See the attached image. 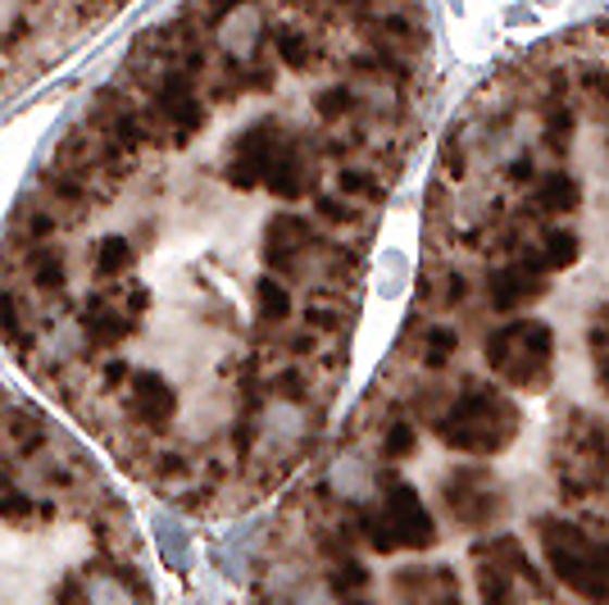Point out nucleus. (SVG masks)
I'll return each mask as SVG.
<instances>
[{
  "instance_id": "f257e3e1",
  "label": "nucleus",
  "mask_w": 609,
  "mask_h": 605,
  "mask_svg": "<svg viewBox=\"0 0 609 605\" xmlns=\"http://www.w3.org/2000/svg\"><path fill=\"white\" fill-rule=\"evenodd\" d=\"M0 605H150L137 519L91 446L0 383Z\"/></svg>"
},
{
  "instance_id": "f8f14e48",
  "label": "nucleus",
  "mask_w": 609,
  "mask_h": 605,
  "mask_svg": "<svg viewBox=\"0 0 609 605\" xmlns=\"http://www.w3.org/2000/svg\"><path fill=\"white\" fill-rule=\"evenodd\" d=\"M577 250H582V246H577V237H573L569 229H555V233H546L537 260H542L546 273H550V269H569V264L577 260Z\"/></svg>"
},
{
  "instance_id": "7ed1b4c3",
  "label": "nucleus",
  "mask_w": 609,
  "mask_h": 605,
  "mask_svg": "<svg viewBox=\"0 0 609 605\" xmlns=\"http://www.w3.org/2000/svg\"><path fill=\"white\" fill-rule=\"evenodd\" d=\"M514 433H519V410L496 387H469L450 406V415L437 419V437L450 450H464V456H500L514 442Z\"/></svg>"
},
{
  "instance_id": "0eeeda50",
  "label": "nucleus",
  "mask_w": 609,
  "mask_h": 605,
  "mask_svg": "<svg viewBox=\"0 0 609 605\" xmlns=\"http://www.w3.org/2000/svg\"><path fill=\"white\" fill-rule=\"evenodd\" d=\"M446 510L450 519H460L469 528H487L500 515V496L492 492L482 469H455L446 478Z\"/></svg>"
},
{
  "instance_id": "f3484780",
  "label": "nucleus",
  "mask_w": 609,
  "mask_h": 605,
  "mask_svg": "<svg viewBox=\"0 0 609 605\" xmlns=\"http://www.w3.org/2000/svg\"><path fill=\"white\" fill-rule=\"evenodd\" d=\"M464 296V279H460V273H450V279H446V300H460Z\"/></svg>"
},
{
  "instance_id": "20e7f679",
  "label": "nucleus",
  "mask_w": 609,
  "mask_h": 605,
  "mask_svg": "<svg viewBox=\"0 0 609 605\" xmlns=\"http://www.w3.org/2000/svg\"><path fill=\"white\" fill-rule=\"evenodd\" d=\"M550 350H555V337L542 319H514L487 337L482 356H487V365L510 387L542 392L550 383Z\"/></svg>"
},
{
  "instance_id": "ddd939ff",
  "label": "nucleus",
  "mask_w": 609,
  "mask_h": 605,
  "mask_svg": "<svg viewBox=\"0 0 609 605\" xmlns=\"http://www.w3.org/2000/svg\"><path fill=\"white\" fill-rule=\"evenodd\" d=\"M455 346H460L455 328H427V356H423V365L427 369H442L455 356Z\"/></svg>"
},
{
  "instance_id": "39448f33",
  "label": "nucleus",
  "mask_w": 609,
  "mask_h": 605,
  "mask_svg": "<svg viewBox=\"0 0 609 605\" xmlns=\"http://www.w3.org/2000/svg\"><path fill=\"white\" fill-rule=\"evenodd\" d=\"M537 538H542L550 573L560 578L569 592H577L582 601H609V578L600 569V551L577 523L542 515L537 519Z\"/></svg>"
},
{
  "instance_id": "9b49d317",
  "label": "nucleus",
  "mask_w": 609,
  "mask_h": 605,
  "mask_svg": "<svg viewBox=\"0 0 609 605\" xmlns=\"http://www.w3.org/2000/svg\"><path fill=\"white\" fill-rule=\"evenodd\" d=\"M537 200L555 214H569V210L582 206V187L569 178V173H550V178L542 183V192H537Z\"/></svg>"
},
{
  "instance_id": "a211bd4d",
  "label": "nucleus",
  "mask_w": 609,
  "mask_h": 605,
  "mask_svg": "<svg viewBox=\"0 0 609 605\" xmlns=\"http://www.w3.org/2000/svg\"><path fill=\"white\" fill-rule=\"evenodd\" d=\"M596 373H600V383H605V392H609V356H596Z\"/></svg>"
},
{
  "instance_id": "1a4fd4ad",
  "label": "nucleus",
  "mask_w": 609,
  "mask_h": 605,
  "mask_svg": "<svg viewBox=\"0 0 609 605\" xmlns=\"http://www.w3.org/2000/svg\"><path fill=\"white\" fill-rule=\"evenodd\" d=\"M327 487H333V496H341V501H364L369 487H373V473L360 456H337L333 469H327Z\"/></svg>"
},
{
  "instance_id": "6e6552de",
  "label": "nucleus",
  "mask_w": 609,
  "mask_h": 605,
  "mask_svg": "<svg viewBox=\"0 0 609 605\" xmlns=\"http://www.w3.org/2000/svg\"><path fill=\"white\" fill-rule=\"evenodd\" d=\"M542 260L537 256H523L514 260L510 269H500L492 273V283H487V296H492V306L500 314H514L523 306H532V300H542L546 296V279H542Z\"/></svg>"
},
{
  "instance_id": "4468645a",
  "label": "nucleus",
  "mask_w": 609,
  "mask_h": 605,
  "mask_svg": "<svg viewBox=\"0 0 609 605\" xmlns=\"http://www.w3.org/2000/svg\"><path fill=\"white\" fill-rule=\"evenodd\" d=\"M414 446H419L414 423H391L387 437H383V456L387 460H405V456H414Z\"/></svg>"
},
{
  "instance_id": "9d476101",
  "label": "nucleus",
  "mask_w": 609,
  "mask_h": 605,
  "mask_svg": "<svg viewBox=\"0 0 609 605\" xmlns=\"http://www.w3.org/2000/svg\"><path fill=\"white\" fill-rule=\"evenodd\" d=\"M477 592H482V605H514V573L496 556H487L477 569Z\"/></svg>"
},
{
  "instance_id": "f03ea898",
  "label": "nucleus",
  "mask_w": 609,
  "mask_h": 605,
  "mask_svg": "<svg viewBox=\"0 0 609 605\" xmlns=\"http://www.w3.org/2000/svg\"><path fill=\"white\" fill-rule=\"evenodd\" d=\"M133 0H0V106L64 64Z\"/></svg>"
},
{
  "instance_id": "2eb2a0df",
  "label": "nucleus",
  "mask_w": 609,
  "mask_h": 605,
  "mask_svg": "<svg viewBox=\"0 0 609 605\" xmlns=\"http://www.w3.org/2000/svg\"><path fill=\"white\" fill-rule=\"evenodd\" d=\"M446 173H450V178H460V173H464V146L460 141L446 146Z\"/></svg>"
},
{
  "instance_id": "dca6fc26",
  "label": "nucleus",
  "mask_w": 609,
  "mask_h": 605,
  "mask_svg": "<svg viewBox=\"0 0 609 605\" xmlns=\"http://www.w3.org/2000/svg\"><path fill=\"white\" fill-rule=\"evenodd\" d=\"M510 178H514V183H527V178H532V160H527V156H523V160H514Z\"/></svg>"
},
{
  "instance_id": "423d86ee",
  "label": "nucleus",
  "mask_w": 609,
  "mask_h": 605,
  "mask_svg": "<svg viewBox=\"0 0 609 605\" xmlns=\"http://www.w3.org/2000/svg\"><path fill=\"white\" fill-rule=\"evenodd\" d=\"M373 483H377V506H369V515L387 528L396 551L400 546H410V551L437 546V523L410 483H400L396 473H383V478H373Z\"/></svg>"
}]
</instances>
